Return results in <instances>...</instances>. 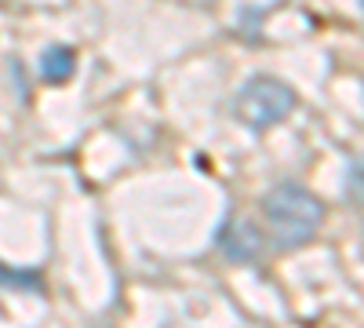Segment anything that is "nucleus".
<instances>
[{"instance_id": "3", "label": "nucleus", "mask_w": 364, "mask_h": 328, "mask_svg": "<svg viewBox=\"0 0 364 328\" xmlns=\"http://www.w3.org/2000/svg\"><path fill=\"white\" fill-rule=\"evenodd\" d=\"M219 252L230 259V263H252L259 252H262V233L252 219L245 216H233L223 223L219 230Z\"/></svg>"}, {"instance_id": "1", "label": "nucleus", "mask_w": 364, "mask_h": 328, "mask_svg": "<svg viewBox=\"0 0 364 328\" xmlns=\"http://www.w3.org/2000/svg\"><path fill=\"white\" fill-rule=\"evenodd\" d=\"M262 212L273 226L277 248H299L314 241V233L324 223V204L317 194H310L299 183H281L262 197Z\"/></svg>"}, {"instance_id": "5", "label": "nucleus", "mask_w": 364, "mask_h": 328, "mask_svg": "<svg viewBox=\"0 0 364 328\" xmlns=\"http://www.w3.org/2000/svg\"><path fill=\"white\" fill-rule=\"evenodd\" d=\"M0 285L4 288H22V292H41L44 281H41V270H11V266H0Z\"/></svg>"}, {"instance_id": "2", "label": "nucleus", "mask_w": 364, "mask_h": 328, "mask_svg": "<svg viewBox=\"0 0 364 328\" xmlns=\"http://www.w3.org/2000/svg\"><path fill=\"white\" fill-rule=\"evenodd\" d=\"M291 110H295V92L281 77H252L237 92V102H233L237 121L252 132H262L269 125L284 121Z\"/></svg>"}, {"instance_id": "4", "label": "nucleus", "mask_w": 364, "mask_h": 328, "mask_svg": "<svg viewBox=\"0 0 364 328\" xmlns=\"http://www.w3.org/2000/svg\"><path fill=\"white\" fill-rule=\"evenodd\" d=\"M77 70V55L66 44H51L41 55V80L44 84H66Z\"/></svg>"}]
</instances>
